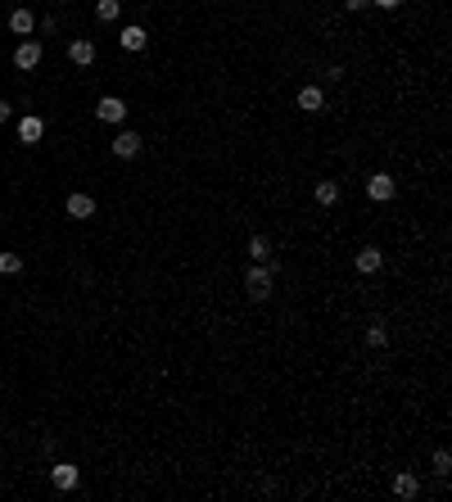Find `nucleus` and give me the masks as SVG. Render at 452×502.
Returning <instances> with one entry per match:
<instances>
[{"label":"nucleus","mask_w":452,"mask_h":502,"mask_svg":"<svg viewBox=\"0 0 452 502\" xmlns=\"http://www.w3.org/2000/svg\"><path fill=\"white\" fill-rule=\"evenodd\" d=\"M294 104H299L303 113H321L326 109V91L316 82H307V86H299V95H294Z\"/></svg>","instance_id":"nucleus-5"},{"label":"nucleus","mask_w":452,"mask_h":502,"mask_svg":"<svg viewBox=\"0 0 452 502\" xmlns=\"http://www.w3.org/2000/svg\"><path fill=\"white\" fill-rule=\"evenodd\" d=\"M312 195H316V204H321V208H335V204H340V186H335V181H316Z\"/></svg>","instance_id":"nucleus-15"},{"label":"nucleus","mask_w":452,"mask_h":502,"mask_svg":"<svg viewBox=\"0 0 452 502\" xmlns=\"http://www.w3.org/2000/svg\"><path fill=\"white\" fill-rule=\"evenodd\" d=\"M23 272V258L18 254H0V276H18Z\"/></svg>","instance_id":"nucleus-20"},{"label":"nucleus","mask_w":452,"mask_h":502,"mask_svg":"<svg viewBox=\"0 0 452 502\" xmlns=\"http://www.w3.org/2000/svg\"><path fill=\"white\" fill-rule=\"evenodd\" d=\"M95 118H100V122H122V118H127V104H122L118 95H100V104H95Z\"/></svg>","instance_id":"nucleus-6"},{"label":"nucleus","mask_w":452,"mask_h":502,"mask_svg":"<svg viewBox=\"0 0 452 502\" xmlns=\"http://www.w3.org/2000/svg\"><path fill=\"white\" fill-rule=\"evenodd\" d=\"M14 64H18L23 73H32L36 64H41V45H36V41H23V45L14 50Z\"/></svg>","instance_id":"nucleus-10"},{"label":"nucleus","mask_w":452,"mask_h":502,"mask_svg":"<svg viewBox=\"0 0 452 502\" xmlns=\"http://www.w3.org/2000/svg\"><path fill=\"white\" fill-rule=\"evenodd\" d=\"M113 154H118V159H136L140 154V136L136 131H122V136L113 141Z\"/></svg>","instance_id":"nucleus-13"},{"label":"nucleus","mask_w":452,"mask_h":502,"mask_svg":"<svg viewBox=\"0 0 452 502\" xmlns=\"http://www.w3.org/2000/svg\"><path fill=\"white\" fill-rule=\"evenodd\" d=\"M380 267H384V254H380L376 245H362L358 254H353V272H362V276H376Z\"/></svg>","instance_id":"nucleus-3"},{"label":"nucleus","mask_w":452,"mask_h":502,"mask_svg":"<svg viewBox=\"0 0 452 502\" xmlns=\"http://www.w3.org/2000/svg\"><path fill=\"white\" fill-rule=\"evenodd\" d=\"M68 59L77 64V69H91V64H95V45L91 41H73L68 45Z\"/></svg>","instance_id":"nucleus-14"},{"label":"nucleus","mask_w":452,"mask_h":502,"mask_svg":"<svg viewBox=\"0 0 452 502\" xmlns=\"http://www.w3.org/2000/svg\"><path fill=\"white\" fill-rule=\"evenodd\" d=\"M41 136H45V122L36 118V113H27V118H18V141H23V145H36Z\"/></svg>","instance_id":"nucleus-9"},{"label":"nucleus","mask_w":452,"mask_h":502,"mask_svg":"<svg viewBox=\"0 0 452 502\" xmlns=\"http://www.w3.org/2000/svg\"><path fill=\"white\" fill-rule=\"evenodd\" d=\"M118 9H122V0H95V18H100V23H113Z\"/></svg>","instance_id":"nucleus-18"},{"label":"nucleus","mask_w":452,"mask_h":502,"mask_svg":"<svg viewBox=\"0 0 452 502\" xmlns=\"http://www.w3.org/2000/svg\"><path fill=\"white\" fill-rule=\"evenodd\" d=\"M367 344H371V349H389V331H384V322H371L367 326Z\"/></svg>","instance_id":"nucleus-17"},{"label":"nucleus","mask_w":452,"mask_h":502,"mask_svg":"<svg viewBox=\"0 0 452 502\" xmlns=\"http://www.w3.org/2000/svg\"><path fill=\"white\" fill-rule=\"evenodd\" d=\"M64 213H68V217H77V222H86V217L95 213V199H91V195H68Z\"/></svg>","instance_id":"nucleus-11"},{"label":"nucleus","mask_w":452,"mask_h":502,"mask_svg":"<svg viewBox=\"0 0 452 502\" xmlns=\"http://www.w3.org/2000/svg\"><path fill=\"white\" fill-rule=\"evenodd\" d=\"M371 5H380V9H398L402 0H371Z\"/></svg>","instance_id":"nucleus-21"},{"label":"nucleus","mask_w":452,"mask_h":502,"mask_svg":"<svg viewBox=\"0 0 452 502\" xmlns=\"http://www.w3.org/2000/svg\"><path fill=\"white\" fill-rule=\"evenodd\" d=\"M245 294L258 299V303L272 294V263H254V267H249V272H245Z\"/></svg>","instance_id":"nucleus-1"},{"label":"nucleus","mask_w":452,"mask_h":502,"mask_svg":"<svg viewBox=\"0 0 452 502\" xmlns=\"http://www.w3.org/2000/svg\"><path fill=\"white\" fill-rule=\"evenodd\" d=\"M245 254L254 258V263H272V240H267V236H249Z\"/></svg>","instance_id":"nucleus-12"},{"label":"nucleus","mask_w":452,"mask_h":502,"mask_svg":"<svg viewBox=\"0 0 452 502\" xmlns=\"http://www.w3.org/2000/svg\"><path fill=\"white\" fill-rule=\"evenodd\" d=\"M77 480H82V471H77L73 461H54V466H50V485L59 489V494H68V489H77Z\"/></svg>","instance_id":"nucleus-4"},{"label":"nucleus","mask_w":452,"mask_h":502,"mask_svg":"<svg viewBox=\"0 0 452 502\" xmlns=\"http://www.w3.org/2000/svg\"><path fill=\"white\" fill-rule=\"evenodd\" d=\"M9 27H14V32H18V36H23V32H32V27H36V18H32V9H14V14H9Z\"/></svg>","instance_id":"nucleus-16"},{"label":"nucleus","mask_w":452,"mask_h":502,"mask_svg":"<svg viewBox=\"0 0 452 502\" xmlns=\"http://www.w3.org/2000/svg\"><path fill=\"white\" fill-rule=\"evenodd\" d=\"M393 195H398V181H393L389 172H371V177H367V199H376V204H389Z\"/></svg>","instance_id":"nucleus-2"},{"label":"nucleus","mask_w":452,"mask_h":502,"mask_svg":"<svg viewBox=\"0 0 452 502\" xmlns=\"http://www.w3.org/2000/svg\"><path fill=\"white\" fill-rule=\"evenodd\" d=\"M118 45H122V50H145V45H150V32H145L140 23H131V27H122V32H118Z\"/></svg>","instance_id":"nucleus-8"},{"label":"nucleus","mask_w":452,"mask_h":502,"mask_svg":"<svg viewBox=\"0 0 452 502\" xmlns=\"http://www.w3.org/2000/svg\"><path fill=\"white\" fill-rule=\"evenodd\" d=\"M344 5H349V9H367L371 0H344Z\"/></svg>","instance_id":"nucleus-22"},{"label":"nucleus","mask_w":452,"mask_h":502,"mask_svg":"<svg viewBox=\"0 0 452 502\" xmlns=\"http://www.w3.org/2000/svg\"><path fill=\"white\" fill-rule=\"evenodd\" d=\"M416 494H421V480L411 475V471H398V475H393V498H398V502H411Z\"/></svg>","instance_id":"nucleus-7"},{"label":"nucleus","mask_w":452,"mask_h":502,"mask_svg":"<svg viewBox=\"0 0 452 502\" xmlns=\"http://www.w3.org/2000/svg\"><path fill=\"white\" fill-rule=\"evenodd\" d=\"M430 466H435V475H452V452H448V448H439L435 457H430Z\"/></svg>","instance_id":"nucleus-19"},{"label":"nucleus","mask_w":452,"mask_h":502,"mask_svg":"<svg viewBox=\"0 0 452 502\" xmlns=\"http://www.w3.org/2000/svg\"><path fill=\"white\" fill-rule=\"evenodd\" d=\"M9 113H14V109H9V100H0V122H5Z\"/></svg>","instance_id":"nucleus-23"}]
</instances>
